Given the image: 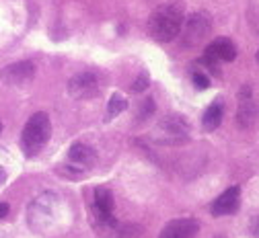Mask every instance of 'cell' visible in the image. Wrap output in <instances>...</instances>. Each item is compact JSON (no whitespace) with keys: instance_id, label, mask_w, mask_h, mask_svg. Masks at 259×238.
I'll return each mask as SVG.
<instances>
[{"instance_id":"cell-6","label":"cell","mask_w":259,"mask_h":238,"mask_svg":"<svg viewBox=\"0 0 259 238\" xmlns=\"http://www.w3.org/2000/svg\"><path fill=\"white\" fill-rule=\"evenodd\" d=\"M113 210H115L113 193L107 187H95V191H93V216L97 218V222H99L103 228H113L117 224Z\"/></svg>"},{"instance_id":"cell-15","label":"cell","mask_w":259,"mask_h":238,"mask_svg":"<svg viewBox=\"0 0 259 238\" xmlns=\"http://www.w3.org/2000/svg\"><path fill=\"white\" fill-rule=\"evenodd\" d=\"M191 80H193V84H196L198 88H202V90L210 88V78H208L202 70H193V72H191Z\"/></svg>"},{"instance_id":"cell-17","label":"cell","mask_w":259,"mask_h":238,"mask_svg":"<svg viewBox=\"0 0 259 238\" xmlns=\"http://www.w3.org/2000/svg\"><path fill=\"white\" fill-rule=\"evenodd\" d=\"M9 210H11V208H9V203H0V220H3V218L9 214Z\"/></svg>"},{"instance_id":"cell-2","label":"cell","mask_w":259,"mask_h":238,"mask_svg":"<svg viewBox=\"0 0 259 238\" xmlns=\"http://www.w3.org/2000/svg\"><path fill=\"white\" fill-rule=\"evenodd\" d=\"M50 135H52V121H50V115L39 111V113H33L29 117V121L25 123L23 127V133H21V148L27 156H37L46 144L50 142Z\"/></svg>"},{"instance_id":"cell-12","label":"cell","mask_w":259,"mask_h":238,"mask_svg":"<svg viewBox=\"0 0 259 238\" xmlns=\"http://www.w3.org/2000/svg\"><path fill=\"white\" fill-rule=\"evenodd\" d=\"M206 58L212 60V62H233L237 58V47L231 39L226 37H218L214 39L208 47H206Z\"/></svg>"},{"instance_id":"cell-13","label":"cell","mask_w":259,"mask_h":238,"mask_svg":"<svg viewBox=\"0 0 259 238\" xmlns=\"http://www.w3.org/2000/svg\"><path fill=\"white\" fill-rule=\"evenodd\" d=\"M222 117H224V101L222 99H216L214 103L208 105V109L204 111L202 115V125L206 131H214L220 127L222 123Z\"/></svg>"},{"instance_id":"cell-7","label":"cell","mask_w":259,"mask_h":238,"mask_svg":"<svg viewBox=\"0 0 259 238\" xmlns=\"http://www.w3.org/2000/svg\"><path fill=\"white\" fill-rule=\"evenodd\" d=\"M101 76L93 72V70H87V72H80L76 76H72L68 80V92L78 99V101H84V99H93L101 92Z\"/></svg>"},{"instance_id":"cell-16","label":"cell","mask_w":259,"mask_h":238,"mask_svg":"<svg viewBox=\"0 0 259 238\" xmlns=\"http://www.w3.org/2000/svg\"><path fill=\"white\" fill-rule=\"evenodd\" d=\"M148 86H150V78H148V74H146V72H142V74L134 80L132 90H134V92H142V90H146Z\"/></svg>"},{"instance_id":"cell-4","label":"cell","mask_w":259,"mask_h":238,"mask_svg":"<svg viewBox=\"0 0 259 238\" xmlns=\"http://www.w3.org/2000/svg\"><path fill=\"white\" fill-rule=\"evenodd\" d=\"M191 127L181 115H167L156 127V140L163 144H185L189 140Z\"/></svg>"},{"instance_id":"cell-20","label":"cell","mask_w":259,"mask_h":238,"mask_svg":"<svg viewBox=\"0 0 259 238\" xmlns=\"http://www.w3.org/2000/svg\"><path fill=\"white\" fill-rule=\"evenodd\" d=\"M218 238H224V236H218Z\"/></svg>"},{"instance_id":"cell-18","label":"cell","mask_w":259,"mask_h":238,"mask_svg":"<svg viewBox=\"0 0 259 238\" xmlns=\"http://www.w3.org/2000/svg\"><path fill=\"white\" fill-rule=\"evenodd\" d=\"M5 179H7V173H5V168H0V185L5 183Z\"/></svg>"},{"instance_id":"cell-8","label":"cell","mask_w":259,"mask_h":238,"mask_svg":"<svg viewBox=\"0 0 259 238\" xmlns=\"http://www.w3.org/2000/svg\"><path fill=\"white\" fill-rule=\"evenodd\" d=\"M257 119V103L255 94L249 84H243L239 90V109H237V123L241 129H251Z\"/></svg>"},{"instance_id":"cell-9","label":"cell","mask_w":259,"mask_h":238,"mask_svg":"<svg viewBox=\"0 0 259 238\" xmlns=\"http://www.w3.org/2000/svg\"><path fill=\"white\" fill-rule=\"evenodd\" d=\"M0 78L9 86H27L35 78V64L33 62H15L0 72Z\"/></svg>"},{"instance_id":"cell-3","label":"cell","mask_w":259,"mask_h":238,"mask_svg":"<svg viewBox=\"0 0 259 238\" xmlns=\"http://www.w3.org/2000/svg\"><path fill=\"white\" fill-rule=\"evenodd\" d=\"M212 33V17L208 13H193L183 21L179 35L183 37L185 47H198Z\"/></svg>"},{"instance_id":"cell-14","label":"cell","mask_w":259,"mask_h":238,"mask_svg":"<svg viewBox=\"0 0 259 238\" xmlns=\"http://www.w3.org/2000/svg\"><path fill=\"white\" fill-rule=\"evenodd\" d=\"M127 109V99L121 97V94H113L109 99V105H107V113L109 115H119L121 111Z\"/></svg>"},{"instance_id":"cell-11","label":"cell","mask_w":259,"mask_h":238,"mask_svg":"<svg viewBox=\"0 0 259 238\" xmlns=\"http://www.w3.org/2000/svg\"><path fill=\"white\" fill-rule=\"evenodd\" d=\"M241 203V187H229L212 206V214L214 216H231L239 210Z\"/></svg>"},{"instance_id":"cell-5","label":"cell","mask_w":259,"mask_h":238,"mask_svg":"<svg viewBox=\"0 0 259 238\" xmlns=\"http://www.w3.org/2000/svg\"><path fill=\"white\" fill-rule=\"evenodd\" d=\"M97 164V152L82 142H76L68 150V177H80Z\"/></svg>"},{"instance_id":"cell-1","label":"cell","mask_w":259,"mask_h":238,"mask_svg":"<svg viewBox=\"0 0 259 238\" xmlns=\"http://www.w3.org/2000/svg\"><path fill=\"white\" fill-rule=\"evenodd\" d=\"M183 21L181 5H163L148 17V35L158 43H169L179 35Z\"/></svg>"},{"instance_id":"cell-10","label":"cell","mask_w":259,"mask_h":238,"mask_svg":"<svg viewBox=\"0 0 259 238\" xmlns=\"http://www.w3.org/2000/svg\"><path fill=\"white\" fill-rule=\"evenodd\" d=\"M200 232V222L193 218H181V220H171L169 224L163 226L158 238H196Z\"/></svg>"},{"instance_id":"cell-19","label":"cell","mask_w":259,"mask_h":238,"mask_svg":"<svg viewBox=\"0 0 259 238\" xmlns=\"http://www.w3.org/2000/svg\"><path fill=\"white\" fill-rule=\"evenodd\" d=\"M0 131H3V121H0Z\"/></svg>"}]
</instances>
